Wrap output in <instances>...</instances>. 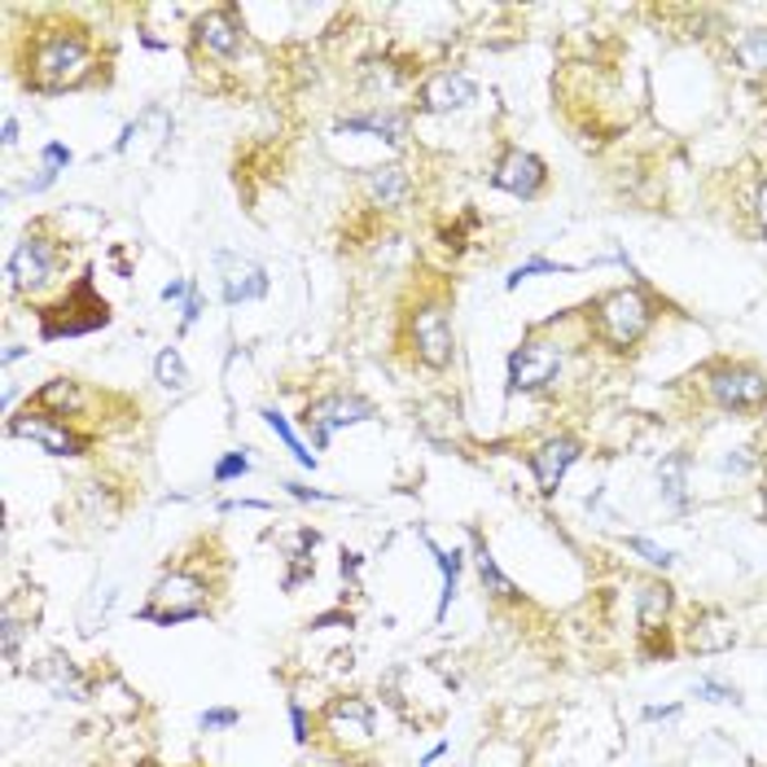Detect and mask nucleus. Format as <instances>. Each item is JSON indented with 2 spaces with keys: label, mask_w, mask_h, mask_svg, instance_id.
Returning a JSON list of instances; mask_svg holds the SVG:
<instances>
[{
  "label": "nucleus",
  "mask_w": 767,
  "mask_h": 767,
  "mask_svg": "<svg viewBox=\"0 0 767 767\" xmlns=\"http://www.w3.org/2000/svg\"><path fill=\"white\" fill-rule=\"evenodd\" d=\"M561 368V351L553 343H522V347L509 355V386L513 391H544Z\"/></svg>",
  "instance_id": "obj_10"
},
{
  "label": "nucleus",
  "mask_w": 767,
  "mask_h": 767,
  "mask_svg": "<svg viewBox=\"0 0 767 767\" xmlns=\"http://www.w3.org/2000/svg\"><path fill=\"white\" fill-rule=\"evenodd\" d=\"M246 470H250V456L233 452V456H224V461L215 465V483H228V479H237V474H246Z\"/></svg>",
  "instance_id": "obj_31"
},
{
  "label": "nucleus",
  "mask_w": 767,
  "mask_h": 767,
  "mask_svg": "<svg viewBox=\"0 0 767 767\" xmlns=\"http://www.w3.org/2000/svg\"><path fill=\"white\" fill-rule=\"evenodd\" d=\"M649 321H653V312L640 289H614L597 303V334L614 347H636L645 338Z\"/></svg>",
  "instance_id": "obj_4"
},
{
  "label": "nucleus",
  "mask_w": 767,
  "mask_h": 767,
  "mask_svg": "<svg viewBox=\"0 0 767 767\" xmlns=\"http://www.w3.org/2000/svg\"><path fill=\"white\" fill-rule=\"evenodd\" d=\"M535 273H570V268H566V264H549V259H531V264L513 268V277H509V289H513V285H522L527 277H535Z\"/></svg>",
  "instance_id": "obj_30"
},
{
  "label": "nucleus",
  "mask_w": 767,
  "mask_h": 767,
  "mask_svg": "<svg viewBox=\"0 0 767 767\" xmlns=\"http://www.w3.org/2000/svg\"><path fill=\"white\" fill-rule=\"evenodd\" d=\"M194 40H198L207 53H215V58H237V49H242V22H237V9H233V4H224V9L203 13V18H198V27H194Z\"/></svg>",
  "instance_id": "obj_15"
},
{
  "label": "nucleus",
  "mask_w": 767,
  "mask_h": 767,
  "mask_svg": "<svg viewBox=\"0 0 767 767\" xmlns=\"http://www.w3.org/2000/svg\"><path fill=\"white\" fill-rule=\"evenodd\" d=\"M671 610V588L667 583H645L640 597H636V619H640V631H658L662 619Z\"/></svg>",
  "instance_id": "obj_21"
},
{
  "label": "nucleus",
  "mask_w": 767,
  "mask_h": 767,
  "mask_svg": "<svg viewBox=\"0 0 767 767\" xmlns=\"http://www.w3.org/2000/svg\"><path fill=\"white\" fill-rule=\"evenodd\" d=\"M36 409L49 413V417H75L83 409V391H79L75 377H53V382H45L36 391Z\"/></svg>",
  "instance_id": "obj_18"
},
{
  "label": "nucleus",
  "mask_w": 767,
  "mask_h": 767,
  "mask_svg": "<svg viewBox=\"0 0 767 767\" xmlns=\"http://www.w3.org/2000/svg\"><path fill=\"white\" fill-rule=\"evenodd\" d=\"M474 553H479V574H483V583H488V588H491V592H495V597H504V601H513V597H518V588H513V583H509V579L500 574V566L491 561V553H488V549H483V540H479V535H474Z\"/></svg>",
  "instance_id": "obj_26"
},
{
  "label": "nucleus",
  "mask_w": 767,
  "mask_h": 767,
  "mask_svg": "<svg viewBox=\"0 0 767 767\" xmlns=\"http://www.w3.org/2000/svg\"><path fill=\"white\" fill-rule=\"evenodd\" d=\"M58 694H67V698H83V680L75 676V667L70 662H62V658H49V667L40 671Z\"/></svg>",
  "instance_id": "obj_28"
},
{
  "label": "nucleus",
  "mask_w": 767,
  "mask_h": 767,
  "mask_svg": "<svg viewBox=\"0 0 767 767\" xmlns=\"http://www.w3.org/2000/svg\"><path fill=\"white\" fill-rule=\"evenodd\" d=\"M58 259H62V250H58L53 237L27 233V237L18 242V250L9 255V285H13V289H40L45 281L58 273Z\"/></svg>",
  "instance_id": "obj_6"
},
{
  "label": "nucleus",
  "mask_w": 767,
  "mask_h": 767,
  "mask_svg": "<svg viewBox=\"0 0 767 767\" xmlns=\"http://www.w3.org/2000/svg\"><path fill=\"white\" fill-rule=\"evenodd\" d=\"M694 694H701V698H710V701H741V694L737 689H728V685H715V680H698V689Z\"/></svg>",
  "instance_id": "obj_32"
},
{
  "label": "nucleus",
  "mask_w": 767,
  "mask_h": 767,
  "mask_svg": "<svg viewBox=\"0 0 767 767\" xmlns=\"http://www.w3.org/2000/svg\"><path fill=\"white\" fill-rule=\"evenodd\" d=\"M343 132H368V137L400 145L409 137V119L404 115H386V110L382 115H355V119H343Z\"/></svg>",
  "instance_id": "obj_20"
},
{
  "label": "nucleus",
  "mask_w": 767,
  "mask_h": 767,
  "mask_svg": "<svg viewBox=\"0 0 767 767\" xmlns=\"http://www.w3.org/2000/svg\"><path fill=\"white\" fill-rule=\"evenodd\" d=\"M219 289H224V303H250V298H264L268 294V273L255 264V259H242V255H219Z\"/></svg>",
  "instance_id": "obj_14"
},
{
  "label": "nucleus",
  "mask_w": 767,
  "mask_h": 767,
  "mask_svg": "<svg viewBox=\"0 0 767 767\" xmlns=\"http://www.w3.org/2000/svg\"><path fill=\"white\" fill-rule=\"evenodd\" d=\"M474 101H479V83L470 75H456V70L430 75L417 92V106L425 115H456V110H465Z\"/></svg>",
  "instance_id": "obj_11"
},
{
  "label": "nucleus",
  "mask_w": 767,
  "mask_h": 767,
  "mask_svg": "<svg viewBox=\"0 0 767 767\" xmlns=\"http://www.w3.org/2000/svg\"><path fill=\"white\" fill-rule=\"evenodd\" d=\"M18 640H22V628H18L13 610H4V658H9V662L18 658Z\"/></svg>",
  "instance_id": "obj_33"
},
{
  "label": "nucleus",
  "mask_w": 767,
  "mask_h": 767,
  "mask_svg": "<svg viewBox=\"0 0 767 767\" xmlns=\"http://www.w3.org/2000/svg\"><path fill=\"white\" fill-rule=\"evenodd\" d=\"M203 316V298L198 294H189V303H185V325H194Z\"/></svg>",
  "instance_id": "obj_36"
},
{
  "label": "nucleus",
  "mask_w": 767,
  "mask_h": 767,
  "mask_svg": "<svg viewBox=\"0 0 767 767\" xmlns=\"http://www.w3.org/2000/svg\"><path fill=\"white\" fill-rule=\"evenodd\" d=\"M88 62H92V45L83 31H70V27L45 31V36H36V45L27 53V83L36 92H62L88 75Z\"/></svg>",
  "instance_id": "obj_1"
},
{
  "label": "nucleus",
  "mask_w": 767,
  "mask_h": 767,
  "mask_svg": "<svg viewBox=\"0 0 767 767\" xmlns=\"http://www.w3.org/2000/svg\"><path fill=\"white\" fill-rule=\"evenodd\" d=\"M430 553H434L439 570H443V601H439V619H443V614H448V606H452V597H456V579H461V553H443V549H434V544H430Z\"/></svg>",
  "instance_id": "obj_27"
},
{
  "label": "nucleus",
  "mask_w": 767,
  "mask_h": 767,
  "mask_svg": "<svg viewBox=\"0 0 767 767\" xmlns=\"http://www.w3.org/2000/svg\"><path fill=\"white\" fill-rule=\"evenodd\" d=\"M364 194H368V203L373 207H404L409 203V194H413V180H409V171L404 167H395V163H386V167H368L364 171Z\"/></svg>",
  "instance_id": "obj_16"
},
{
  "label": "nucleus",
  "mask_w": 767,
  "mask_h": 767,
  "mask_svg": "<svg viewBox=\"0 0 767 767\" xmlns=\"http://www.w3.org/2000/svg\"><path fill=\"white\" fill-rule=\"evenodd\" d=\"M413 343H417V360L425 368H448L456 343H452V321L439 303H421L413 312Z\"/></svg>",
  "instance_id": "obj_9"
},
{
  "label": "nucleus",
  "mask_w": 767,
  "mask_h": 767,
  "mask_svg": "<svg viewBox=\"0 0 767 767\" xmlns=\"http://www.w3.org/2000/svg\"><path fill=\"white\" fill-rule=\"evenodd\" d=\"M732 58L746 70H767V31H750L732 45Z\"/></svg>",
  "instance_id": "obj_24"
},
{
  "label": "nucleus",
  "mask_w": 767,
  "mask_h": 767,
  "mask_svg": "<svg viewBox=\"0 0 767 767\" xmlns=\"http://www.w3.org/2000/svg\"><path fill=\"white\" fill-rule=\"evenodd\" d=\"M373 417V404L360 400V395H321L303 409V425L312 430V443L316 448H330V439L343 430V425H360V421Z\"/></svg>",
  "instance_id": "obj_5"
},
{
  "label": "nucleus",
  "mask_w": 767,
  "mask_h": 767,
  "mask_svg": "<svg viewBox=\"0 0 767 767\" xmlns=\"http://www.w3.org/2000/svg\"><path fill=\"white\" fill-rule=\"evenodd\" d=\"M544 180H549L544 163L535 154H527V149H504L500 163L491 167V185L513 194V198H535L544 189Z\"/></svg>",
  "instance_id": "obj_12"
},
{
  "label": "nucleus",
  "mask_w": 767,
  "mask_h": 767,
  "mask_svg": "<svg viewBox=\"0 0 767 767\" xmlns=\"http://www.w3.org/2000/svg\"><path fill=\"white\" fill-rule=\"evenodd\" d=\"M325 724H330V732H338V737H368L373 732V710H368V701L360 698H338L330 701V710H325Z\"/></svg>",
  "instance_id": "obj_17"
},
{
  "label": "nucleus",
  "mask_w": 767,
  "mask_h": 767,
  "mask_svg": "<svg viewBox=\"0 0 767 767\" xmlns=\"http://www.w3.org/2000/svg\"><path fill=\"white\" fill-rule=\"evenodd\" d=\"M628 549H631V553H640L645 561H653V566H662V570H667V566L676 561L671 553H667V549H658V544H653V540H645V535H631Z\"/></svg>",
  "instance_id": "obj_29"
},
{
  "label": "nucleus",
  "mask_w": 767,
  "mask_h": 767,
  "mask_svg": "<svg viewBox=\"0 0 767 767\" xmlns=\"http://www.w3.org/2000/svg\"><path fill=\"white\" fill-rule=\"evenodd\" d=\"M106 321H110V307H106V298H97V289H92V273H88V277H79V285L70 289L58 307H49V312H45L40 334H45V338H75V334L101 330Z\"/></svg>",
  "instance_id": "obj_2"
},
{
  "label": "nucleus",
  "mask_w": 767,
  "mask_h": 767,
  "mask_svg": "<svg viewBox=\"0 0 767 767\" xmlns=\"http://www.w3.org/2000/svg\"><path fill=\"white\" fill-rule=\"evenodd\" d=\"M18 140V124L13 119H4V145H13Z\"/></svg>",
  "instance_id": "obj_39"
},
{
  "label": "nucleus",
  "mask_w": 767,
  "mask_h": 767,
  "mask_svg": "<svg viewBox=\"0 0 767 767\" xmlns=\"http://www.w3.org/2000/svg\"><path fill=\"white\" fill-rule=\"evenodd\" d=\"M264 421H268V430H273V434H277L281 443H285V448H289V452H294V461H298V465H307V470H312V465H316V456H312V452H307V448H303V443H298V434H294V430H289V421L281 417L277 409H264Z\"/></svg>",
  "instance_id": "obj_25"
},
{
  "label": "nucleus",
  "mask_w": 767,
  "mask_h": 767,
  "mask_svg": "<svg viewBox=\"0 0 767 767\" xmlns=\"http://www.w3.org/2000/svg\"><path fill=\"white\" fill-rule=\"evenodd\" d=\"M203 614H207V583L194 579V574H185V570L158 579L149 606L140 610V619L167 623V628H171V623H185V619H203Z\"/></svg>",
  "instance_id": "obj_3"
},
{
  "label": "nucleus",
  "mask_w": 767,
  "mask_h": 767,
  "mask_svg": "<svg viewBox=\"0 0 767 767\" xmlns=\"http://www.w3.org/2000/svg\"><path fill=\"white\" fill-rule=\"evenodd\" d=\"M764 504H767V491H764Z\"/></svg>",
  "instance_id": "obj_40"
},
{
  "label": "nucleus",
  "mask_w": 767,
  "mask_h": 767,
  "mask_svg": "<svg viewBox=\"0 0 767 767\" xmlns=\"http://www.w3.org/2000/svg\"><path fill=\"white\" fill-rule=\"evenodd\" d=\"M579 461V439H570V434H553V439H544L531 456H527V465H531V474H535V483H540V491L544 495H553L558 491V483L566 479V470Z\"/></svg>",
  "instance_id": "obj_13"
},
{
  "label": "nucleus",
  "mask_w": 767,
  "mask_h": 767,
  "mask_svg": "<svg viewBox=\"0 0 767 767\" xmlns=\"http://www.w3.org/2000/svg\"><path fill=\"white\" fill-rule=\"evenodd\" d=\"M185 294H189V281H171V285L163 289V298H167V303H171V298H185Z\"/></svg>",
  "instance_id": "obj_37"
},
{
  "label": "nucleus",
  "mask_w": 767,
  "mask_h": 767,
  "mask_svg": "<svg viewBox=\"0 0 767 767\" xmlns=\"http://www.w3.org/2000/svg\"><path fill=\"white\" fill-rule=\"evenodd\" d=\"M710 395L719 409H732V413H759L767 404V382L764 373L746 368V364H728V368H715L710 373Z\"/></svg>",
  "instance_id": "obj_7"
},
{
  "label": "nucleus",
  "mask_w": 767,
  "mask_h": 767,
  "mask_svg": "<svg viewBox=\"0 0 767 767\" xmlns=\"http://www.w3.org/2000/svg\"><path fill=\"white\" fill-rule=\"evenodd\" d=\"M154 377H158V386L163 391H189V368H185V360H180V351L176 347H163L158 351V360H154Z\"/></svg>",
  "instance_id": "obj_23"
},
{
  "label": "nucleus",
  "mask_w": 767,
  "mask_h": 767,
  "mask_svg": "<svg viewBox=\"0 0 767 767\" xmlns=\"http://www.w3.org/2000/svg\"><path fill=\"white\" fill-rule=\"evenodd\" d=\"M237 719H242V715H237V710H207V715H203V728H233V724H237Z\"/></svg>",
  "instance_id": "obj_34"
},
{
  "label": "nucleus",
  "mask_w": 767,
  "mask_h": 767,
  "mask_svg": "<svg viewBox=\"0 0 767 767\" xmlns=\"http://www.w3.org/2000/svg\"><path fill=\"white\" fill-rule=\"evenodd\" d=\"M9 434L13 439H31L40 452H49V456H83L88 452V439H79L75 430H67L62 421H53L49 413H18V417L9 421Z\"/></svg>",
  "instance_id": "obj_8"
},
{
  "label": "nucleus",
  "mask_w": 767,
  "mask_h": 767,
  "mask_svg": "<svg viewBox=\"0 0 767 767\" xmlns=\"http://www.w3.org/2000/svg\"><path fill=\"white\" fill-rule=\"evenodd\" d=\"M737 640V631H732V623L719 614V610H701L698 619H694V628H689V645L698 649V653H719V649H728Z\"/></svg>",
  "instance_id": "obj_19"
},
{
  "label": "nucleus",
  "mask_w": 767,
  "mask_h": 767,
  "mask_svg": "<svg viewBox=\"0 0 767 767\" xmlns=\"http://www.w3.org/2000/svg\"><path fill=\"white\" fill-rule=\"evenodd\" d=\"M685 474H689V456H685V452H676V456H667V461L658 465L662 500H667V504H676V509L689 500V483H685Z\"/></svg>",
  "instance_id": "obj_22"
},
{
  "label": "nucleus",
  "mask_w": 767,
  "mask_h": 767,
  "mask_svg": "<svg viewBox=\"0 0 767 767\" xmlns=\"http://www.w3.org/2000/svg\"><path fill=\"white\" fill-rule=\"evenodd\" d=\"M289 719H294V741H307V715H303V706H289Z\"/></svg>",
  "instance_id": "obj_35"
},
{
  "label": "nucleus",
  "mask_w": 767,
  "mask_h": 767,
  "mask_svg": "<svg viewBox=\"0 0 767 767\" xmlns=\"http://www.w3.org/2000/svg\"><path fill=\"white\" fill-rule=\"evenodd\" d=\"M759 219H764V233H767V180L764 189H759Z\"/></svg>",
  "instance_id": "obj_38"
}]
</instances>
